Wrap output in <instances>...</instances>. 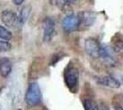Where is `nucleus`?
Listing matches in <instances>:
<instances>
[{
  "mask_svg": "<svg viewBox=\"0 0 123 110\" xmlns=\"http://www.w3.org/2000/svg\"><path fill=\"white\" fill-rule=\"evenodd\" d=\"M64 82L66 86L73 93H76L79 84V71L74 65H68L64 71Z\"/></svg>",
  "mask_w": 123,
  "mask_h": 110,
  "instance_id": "f257e3e1",
  "label": "nucleus"
},
{
  "mask_svg": "<svg viewBox=\"0 0 123 110\" xmlns=\"http://www.w3.org/2000/svg\"><path fill=\"white\" fill-rule=\"evenodd\" d=\"M26 104L30 107L38 105L41 101V92L39 84L37 83H31L29 84L25 95Z\"/></svg>",
  "mask_w": 123,
  "mask_h": 110,
  "instance_id": "f03ea898",
  "label": "nucleus"
},
{
  "mask_svg": "<svg viewBox=\"0 0 123 110\" xmlns=\"http://www.w3.org/2000/svg\"><path fill=\"white\" fill-rule=\"evenodd\" d=\"M102 46L94 38H88L85 41V50L86 53L92 58H99Z\"/></svg>",
  "mask_w": 123,
  "mask_h": 110,
  "instance_id": "7ed1b4c3",
  "label": "nucleus"
},
{
  "mask_svg": "<svg viewBox=\"0 0 123 110\" xmlns=\"http://www.w3.org/2000/svg\"><path fill=\"white\" fill-rule=\"evenodd\" d=\"M43 41L45 42H50L55 35V22L51 17H46L43 23Z\"/></svg>",
  "mask_w": 123,
  "mask_h": 110,
  "instance_id": "20e7f679",
  "label": "nucleus"
},
{
  "mask_svg": "<svg viewBox=\"0 0 123 110\" xmlns=\"http://www.w3.org/2000/svg\"><path fill=\"white\" fill-rule=\"evenodd\" d=\"M81 24V18L79 14H69L62 20V27L66 31L75 30Z\"/></svg>",
  "mask_w": 123,
  "mask_h": 110,
  "instance_id": "39448f33",
  "label": "nucleus"
},
{
  "mask_svg": "<svg viewBox=\"0 0 123 110\" xmlns=\"http://www.w3.org/2000/svg\"><path fill=\"white\" fill-rule=\"evenodd\" d=\"M1 21L3 22V24L5 26L8 28H15L18 26V16L16 14L14 11L10 9H6L3 10L1 15Z\"/></svg>",
  "mask_w": 123,
  "mask_h": 110,
  "instance_id": "423d86ee",
  "label": "nucleus"
},
{
  "mask_svg": "<svg viewBox=\"0 0 123 110\" xmlns=\"http://www.w3.org/2000/svg\"><path fill=\"white\" fill-rule=\"evenodd\" d=\"M96 81H97V84L99 85H103V86L109 87V88H118L120 86V83L117 79L111 77V76H108V75L97 77Z\"/></svg>",
  "mask_w": 123,
  "mask_h": 110,
  "instance_id": "0eeeda50",
  "label": "nucleus"
},
{
  "mask_svg": "<svg viewBox=\"0 0 123 110\" xmlns=\"http://www.w3.org/2000/svg\"><path fill=\"white\" fill-rule=\"evenodd\" d=\"M12 64L11 61L6 57L0 58V75L2 77H7L11 73Z\"/></svg>",
  "mask_w": 123,
  "mask_h": 110,
  "instance_id": "6e6552de",
  "label": "nucleus"
},
{
  "mask_svg": "<svg viewBox=\"0 0 123 110\" xmlns=\"http://www.w3.org/2000/svg\"><path fill=\"white\" fill-rule=\"evenodd\" d=\"M30 12H31L30 6H25L20 10L19 15H18V25L20 28L26 23V21L29 17V15H30Z\"/></svg>",
  "mask_w": 123,
  "mask_h": 110,
  "instance_id": "1a4fd4ad",
  "label": "nucleus"
},
{
  "mask_svg": "<svg viewBox=\"0 0 123 110\" xmlns=\"http://www.w3.org/2000/svg\"><path fill=\"white\" fill-rule=\"evenodd\" d=\"M79 16H80V18H81V24H85L86 26H90L95 20V17L89 12L79 13Z\"/></svg>",
  "mask_w": 123,
  "mask_h": 110,
  "instance_id": "9d476101",
  "label": "nucleus"
},
{
  "mask_svg": "<svg viewBox=\"0 0 123 110\" xmlns=\"http://www.w3.org/2000/svg\"><path fill=\"white\" fill-rule=\"evenodd\" d=\"M112 49L116 53L123 56V40L122 39H116L112 42Z\"/></svg>",
  "mask_w": 123,
  "mask_h": 110,
  "instance_id": "9b49d317",
  "label": "nucleus"
},
{
  "mask_svg": "<svg viewBox=\"0 0 123 110\" xmlns=\"http://www.w3.org/2000/svg\"><path fill=\"white\" fill-rule=\"evenodd\" d=\"M84 108L85 110H99V106L93 99L86 98L84 100Z\"/></svg>",
  "mask_w": 123,
  "mask_h": 110,
  "instance_id": "f8f14e48",
  "label": "nucleus"
},
{
  "mask_svg": "<svg viewBox=\"0 0 123 110\" xmlns=\"http://www.w3.org/2000/svg\"><path fill=\"white\" fill-rule=\"evenodd\" d=\"M11 38H12L11 32L9 31L7 29H6L5 27H3L0 25V39L3 40V41H7L10 40Z\"/></svg>",
  "mask_w": 123,
  "mask_h": 110,
  "instance_id": "ddd939ff",
  "label": "nucleus"
},
{
  "mask_svg": "<svg viewBox=\"0 0 123 110\" xmlns=\"http://www.w3.org/2000/svg\"><path fill=\"white\" fill-rule=\"evenodd\" d=\"M51 2L52 5L56 6L60 9H64L69 4L66 0H51Z\"/></svg>",
  "mask_w": 123,
  "mask_h": 110,
  "instance_id": "4468645a",
  "label": "nucleus"
},
{
  "mask_svg": "<svg viewBox=\"0 0 123 110\" xmlns=\"http://www.w3.org/2000/svg\"><path fill=\"white\" fill-rule=\"evenodd\" d=\"M11 49V45L8 41H0V52H5Z\"/></svg>",
  "mask_w": 123,
  "mask_h": 110,
  "instance_id": "2eb2a0df",
  "label": "nucleus"
},
{
  "mask_svg": "<svg viewBox=\"0 0 123 110\" xmlns=\"http://www.w3.org/2000/svg\"><path fill=\"white\" fill-rule=\"evenodd\" d=\"M99 110H109V108H108V105L105 102H102L100 103V105H99Z\"/></svg>",
  "mask_w": 123,
  "mask_h": 110,
  "instance_id": "dca6fc26",
  "label": "nucleus"
},
{
  "mask_svg": "<svg viewBox=\"0 0 123 110\" xmlns=\"http://www.w3.org/2000/svg\"><path fill=\"white\" fill-rule=\"evenodd\" d=\"M12 2H13V4H14V5L20 6L25 2V0H12Z\"/></svg>",
  "mask_w": 123,
  "mask_h": 110,
  "instance_id": "f3484780",
  "label": "nucleus"
},
{
  "mask_svg": "<svg viewBox=\"0 0 123 110\" xmlns=\"http://www.w3.org/2000/svg\"><path fill=\"white\" fill-rule=\"evenodd\" d=\"M115 110H123V107H121V106H116Z\"/></svg>",
  "mask_w": 123,
  "mask_h": 110,
  "instance_id": "a211bd4d",
  "label": "nucleus"
},
{
  "mask_svg": "<svg viewBox=\"0 0 123 110\" xmlns=\"http://www.w3.org/2000/svg\"><path fill=\"white\" fill-rule=\"evenodd\" d=\"M66 1L68 2V3H69V4H72V3H74L76 0H66Z\"/></svg>",
  "mask_w": 123,
  "mask_h": 110,
  "instance_id": "6ab92c4d",
  "label": "nucleus"
},
{
  "mask_svg": "<svg viewBox=\"0 0 123 110\" xmlns=\"http://www.w3.org/2000/svg\"><path fill=\"white\" fill-rule=\"evenodd\" d=\"M18 110H21V109H18Z\"/></svg>",
  "mask_w": 123,
  "mask_h": 110,
  "instance_id": "aec40b11",
  "label": "nucleus"
}]
</instances>
